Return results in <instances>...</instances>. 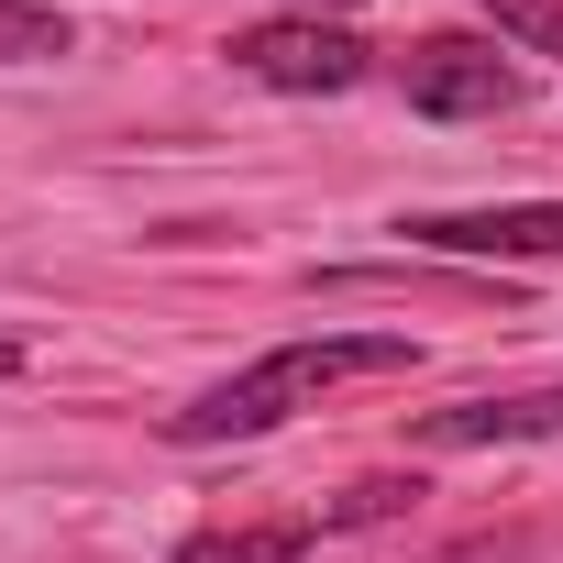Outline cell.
<instances>
[{
    "label": "cell",
    "mask_w": 563,
    "mask_h": 563,
    "mask_svg": "<svg viewBox=\"0 0 563 563\" xmlns=\"http://www.w3.org/2000/svg\"><path fill=\"white\" fill-rule=\"evenodd\" d=\"M221 56H232L254 89H354V78H365V45H354L343 23H310V12L254 23V34H232Z\"/></svg>",
    "instance_id": "277c9868"
},
{
    "label": "cell",
    "mask_w": 563,
    "mask_h": 563,
    "mask_svg": "<svg viewBox=\"0 0 563 563\" xmlns=\"http://www.w3.org/2000/svg\"><path fill=\"white\" fill-rule=\"evenodd\" d=\"M78 34L67 12H45V0H0V67H56Z\"/></svg>",
    "instance_id": "52a82bcc"
},
{
    "label": "cell",
    "mask_w": 563,
    "mask_h": 563,
    "mask_svg": "<svg viewBox=\"0 0 563 563\" xmlns=\"http://www.w3.org/2000/svg\"><path fill=\"white\" fill-rule=\"evenodd\" d=\"M420 453H486V442H563V387L530 398H464V409H420L409 420Z\"/></svg>",
    "instance_id": "5b68a950"
},
{
    "label": "cell",
    "mask_w": 563,
    "mask_h": 563,
    "mask_svg": "<svg viewBox=\"0 0 563 563\" xmlns=\"http://www.w3.org/2000/svg\"><path fill=\"white\" fill-rule=\"evenodd\" d=\"M420 254H497V265H563V199H497V210H409Z\"/></svg>",
    "instance_id": "7a4b0ae2"
},
{
    "label": "cell",
    "mask_w": 563,
    "mask_h": 563,
    "mask_svg": "<svg viewBox=\"0 0 563 563\" xmlns=\"http://www.w3.org/2000/svg\"><path fill=\"white\" fill-rule=\"evenodd\" d=\"M409 365H420L409 332H310V343H276L265 365L221 376L210 398H188L166 431H177V442H254V431L299 420L310 398H332V387H354V376H409Z\"/></svg>",
    "instance_id": "6da1fadb"
},
{
    "label": "cell",
    "mask_w": 563,
    "mask_h": 563,
    "mask_svg": "<svg viewBox=\"0 0 563 563\" xmlns=\"http://www.w3.org/2000/svg\"><path fill=\"white\" fill-rule=\"evenodd\" d=\"M0 376H23V343H0Z\"/></svg>",
    "instance_id": "30bf717a"
},
{
    "label": "cell",
    "mask_w": 563,
    "mask_h": 563,
    "mask_svg": "<svg viewBox=\"0 0 563 563\" xmlns=\"http://www.w3.org/2000/svg\"><path fill=\"white\" fill-rule=\"evenodd\" d=\"M475 12H497V34H519L530 56H563V0H475Z\"/></svg>",
    "instance_id": "ba28073f"
},
{
    "label": "cell",
    "mask_w": 563,
    "mask_h": 563,
    "mask_svg": "<svg viewBox=\"0 0 563 563\" xmlns=\"http://www.w3.org/2000/svg\"><path fill=\"white\" fill-rule=\"evenodd\" d=\"M321 541V519H276V530H199L177 541V563H299Z\"/></svg>",
    "instance_id": "8992f818"
},
{
    "label": "cell",
    "mask_w": 563,
    "mask_h": 563,
    "mask_svg": "<svg viewBox=\"0 0 563 563\" xmlns=\"http://www.w3.org/2000/svg\"><path fill=\"white\" fill-rule=\"evenodd\" d=\"M288 12H310V23H343V12H354V0H288Z\"/></svg>",
    "instance_id": "9c48e42d"
},
{
    "label": "cell",
    "mask_w": 563,
    "mask_h": 563,
    "mask_svg": "<svg viewBox=\"0 0 563 563\" xmlns=\"http://www.w3.org/2000/svg\"><path fill=\"white\" fill-rule=\"evenodd\" d=\"M398 89H409V111H431V122H486V111H508V100H519V67H508L497 45L431 34V45H409V56H398Z\"/></svg>",
    "instance_id": "3957f363"
}]
</instances>
